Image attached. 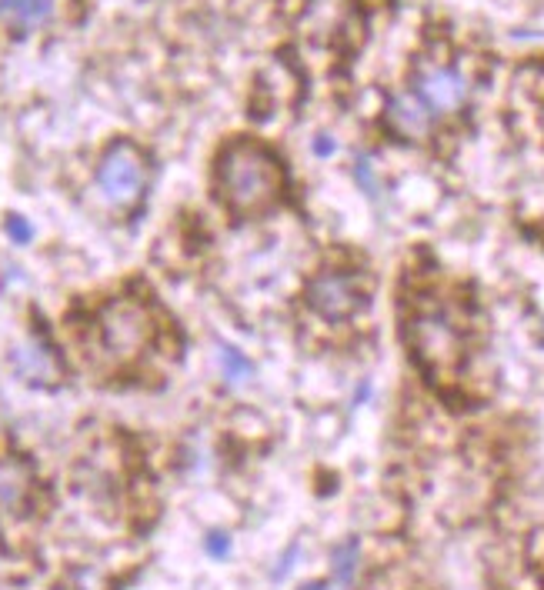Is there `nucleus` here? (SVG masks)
Masks as SVG:
<instances>
[{
	"mask_svg": "<svg viewBox=\"0 0 544 590\" xmlns=\"http://www.w3.org/2000/svg\"><path fill=\"white\" fill-rule=\"evenodd\" d=\"M308 304L318 317L324 320H348L358 310L368 304L364 297V280L354 274H344V270H328V274H318L308 287Z\"/></svg>",
	"mask_w": 544,
	"mask_h": 590,
	"instance_id": "39448f33",
	"label": "nucleus"
},
{
	"mask_svg": "<svg viewBox=\"0 0 544 590\" xmlns=\"http://www.w3.org/2000/svg\"><path fill=\"white\" fill-rule=\"evenodd\" d=\"M31 497V470L21 460H0V514H17Z\"/></svg>",
	"mask_w": 544,
	"mask_h": 590,
	"instance_id": "9b49d317",
	"label": "nucleus"
},
{
	"mask_svg": "<svg viewBox=\"0 0 544 590\" xmlns=\"http://www.w3.org/2000/svg\"><path fill=\"white\" fill-rule=\"evenodd\" d=\"M358 567H361V544L358 540H344V544L334 547V557H331V570H334V580H338L341 587H351L354 577H358Z\"/></svg>",
	"mask_w": 544,
	"mask_h": 590,
	"instance_id": "f8f14e48",
	"label": "nucleus"
},
{
	"mask_svg": "<svg viewBox=\"0 0 544 590\" xmlns=\"http://www.w3.org/2000/svg\"><path fill=\"white\" fill-rule=\"evenodd\" d=\"M147 187V157L131 140H117L104 150L97 164V190L104 204L114 210H134L144 200Z\"/></svg>",
	"mask_w": 544,
	"mask_h": 590,
	"instance_id": "20e7f679",
	"label": "nucleus"
},
{
	"mask_svg": "<svg viewBox=\"0 0 544 590\" xmlns=\"http://www.w3.org/2000/svg\"><path fill=\"white\" fill-rule=\"evenodd\" d=\"M11 367L14 374L27 380V384H54L61 377V364H57L54 350L41 344V340H24L11 350Z\"/></svg>",
	"mask_w": 544,
	"mask_h": 590,
	"instance_id": "1a4fd4ad",
	"label": "nucleus"
},
{
	"mask_svg": "<svg viewBox=\"0 0 544 590\" xmlns=\"http://www.w3.org/2000/svg\"><path fill=\"white\" fill-rule=\"evenodd\" d=\"M314 150H318L321 157H328L331 150H334V140H328V137H318V140H314Z\"/></svg>",
	"mask_w": 544,
	"mask_h": 590,
	"instance_id": "f3484780",
	"label": "nucleus"
},
{
	"mask_svg": "<svg viewBox=\"0 0 544 590\" xmlns=\"http://www.w3.org/2000/svg\"><path fill=\"white\" fill-rule=\"evenodd\" d=\"M151 340L154 320L147 307L131 297H117L97 314V347L111 364H134L151 347Z\"/></svg>",
	"mask_w": 544,
	"mask_h": 590,
	"instance_id": "f03ea898",
	"label": "nucleus"
},
{
	"mask_svg": "<svg viewBox=\"0 0 544 590\" xmlns=\"http://www.w3.org/2000/svg\"><path fill=\"white\" fill-rule=\"evenodd\" d=\"M4 230H7V237H11L14 244H31V240H34V227H31V220L21 217V214H11V217H7Z\"/></svg>",
	"mask_w": 544,
	"mask_h": 590,
	"instance_id": "2eb2a0df",
	"label": "nucleus"
},
{
	"mask_svg": "<svg viewBox=\"0 0 544 590\" xmlns=\"http://www.w3.org/2000/svg\"><path fill=\"white\" fill-rule=\"evenodd\" d=\"M204 547H207V554L221 560V557L231 554V537H227V534H211L204 540Z\"/></svg>",
	"mask_w": 544,
	"mask_h": 590,
	"instance_id": "dca6fc26",
	"label": "nucleus"
},
{
	"mask_svg": "<svg viewBox=\"0 0 544 590\" xmlns=\"http://www.w3.org/2000/svg\"><path fill=\"white\" fill-rule=\"evenodd\" d=\"M414 94L431 107V114H454L468 104L471 84L454 64H421V70L414 74Z\"/></svg>",
	"mask_w": 544,
	"mask_h": 590,
	"instance_id": "423d86ee",
	"label": "nucleus"
},
{
	"mask_svg": "<svg viewBox=\"0 0 544 590\" xmlns=\"http://www.w3.org/2000/svg\"><path fill=\"white\" fill-rule=\"evenodd\" d=\"M348 24L351 10L344 0H311L308 10H304V34L314 44H338Z\"/></svg>",
	"mask_w": 544,
	"mask_h": 590,
	"instance_id": "6e6552de",
	"label": "nucleus"
},
{
	"mask_svg": "<svg viewBox=\"0 0 544 590\" xmlns=\"http://www.w3.org/2000/svg\"><path fill=\"white\" fill-rule=\"evenodd\" d=\"M57 10H61V0H0V30L17 37L34 34L54 24Z\"/></svg>",
	"mask_w": 544,
	"mask_h": 590,
	"instance_id": "0eeeda50",
	"label": "nucleus"
},
{
	"mask_svg": "<svg viewBox=\"0 0 544 590\" xmlns=\"http://www.w3.org/2000/svg\"><path fill=\"white\" fill-rule=\"evenodd\" d=\"M388 124L394 127V134H401V137H408V140H421V137L431 134L434 114H431V107L424 104L418 94H414V90H408V94L391 97V104H388Z\"/></svg>",
	"mask_w": 544,
	"mask_h": 590,
	"instance_id": "9d476101",
	"label": "nucleus"
},
{
	"mask_svg": "<svg viewBox=\"0 0 544 590\" xmlns=\"http://www.w3.org/2000/svg\"><path fill=\"white\" fill-rule=\"evenodd\" d=\"M354 180H358L361 190H368V197H381V180H378V174H374L371 160L361 157L358 164H354Z\"/></svg>",
	"mask_w": 544,
	"mask_h": 590,
	"instance_id": "4468645a",
	"label": "nucleus"
},
{
	"mask_svg": "<svg viewBox=\"0 0 544 590\" xmlns=\"http://www.w3.org/2000/svg\"><path fill=\"white\" fill-rule=\"evenodd\" d=\"M301 590H328V584H308V587H301Z\"/></svg>",
	"mask_w": 544,
	"mask_h": 590,
	"instance_id": "a211bd4d",
	"label": "nucleus"
},
{
	"mask_svg": "<svg viewBox=\"0 0 544 590\" xmlns=\"http://www.w3.org/2000/svg\"><path fill=\"white\" fill-rule=\"evenodd\" d=\"M217 367H221V374H224L227 384H247V380L254 377V364L231 344L217 347Z\"/></svg>",
	"mask_w": 544,
	"mask_h": 590,
	"instance_id": "ddd939ff",
	"label": "nucleus"
},
{
	"mask_svg": "<svg viewBox=\"0 0 544 590\" xmlns=\"http://www.w3.org/2000/svg\"><path fill=\"white\" fill-rule=\"evenodd\" d=\"M411 347L421 364L438 374L458 367L464 357V330L454 310L444 304H424L411 320Z\"/></svg>",
	"mask_w": 544,
	"mask_h": 590,
	"instance_id": "7ed1b4c3",
	"label": "nucleus"
},
{
	"mask_svg": "<svg viewBox=\"0 0 544 590\" xmlns=\"http://www.w3.org/2000/svg\"><path fill=\"white\" fill-rule=\"evenodd\" d=\"M217 190L234 214H261L281 197L284 170L267 147L254 140H237L221 154Z\"/></svg>",
	"mask_w": 544,
	"mask_h": 590,
	"instance_id": "f257e3e1",
	"label": "nucleus"
}]
</instances>
